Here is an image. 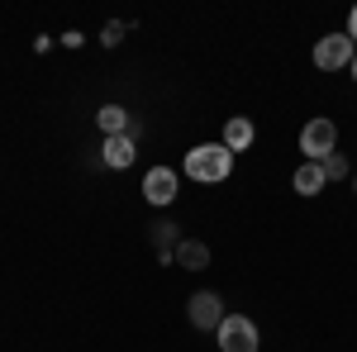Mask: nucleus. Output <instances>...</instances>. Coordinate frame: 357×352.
<instances>
[{"label":"nucleus","mask_w":357,"mask_h":352,"mask_svg":"<svg viewBox=\"0 0 357 352\" xmlns=\"http://www.w3.org/2000/svg\"><path fill=\"white\" fill-rule=\"evenodd\" d=\"M134 158H138V148H134V138H129V134H114V138H105V143H100V162L110 167V171L134 167Z\"/></svg>","instance_id":"obj_7"},{"label":"nucleus","mask_w":357,"mask_h":352,"mask_svg":"<svg viewBox=\"0 0 357 352\" xmlns=\"http://www.w3.org/2000/svg\"><path fill=\"white\" fill-rule=\"evenodd\" d=\"M215 338H220V352H257L262 348L257 324H252L248 314H224V324L215 328Z\"/></svg>","instance_id":"obj_2"},{"label":"nucleus","mask_w":357,"mask_h":352,"mask_svg":"<svg viewBox=\"0 0 357 352\" xmlns=\"http://www.w3.org/2000/svg\"><path fill=\"white\" fill-rule=\"evenodd\" d=\"M172 262H176V267H186V271H200V267H210V247L200 243V238H181Z\"/></svg>","instance_id":"obj_9"},{"label":"nucleus","mask_w":357,"mask_h":352,"mask_svg":"<svg viewBox=\"0 0 357 352\" xmlns=\"http://www.w3.org/2000/svg\"><path fill=\"white\" fill-rule=\"evenodd\" d=\"M148 238H153V247H158V257H162V262L176 257V243H181L176 224H153V229H148Z\"/></svg>","instance_id":"obj_11"},{"label":"nucleus","mask_w":357,"mask_h":352,"mask_svg":"<svg viewBox=\"0 0 357 352\" xmlns=\"http://www.w3.org/2000/svg\"><path fill=\"white\" fill-rule=\"evenodd\" d=\"M291 186H296V195H319V190L329 186V181H324V167L319 162H301L296 176H291Z\"/></svg>","instance_id":"obj_10"},{"label":"nucleus","mask_w":357,"mask_h":352,"mask_svg":"<svg viewBox=\"0 0 357 352\" xmlns=\"http://www.w3.org/2000/svg\"><path fill=\"white\" fill-rule=\"evenodd\" d=\"M96 124L105 129V138H114V134H129V109H124V105H100Z\"/></svg>","instance_id":"obj_12"},{"label":"nucleus","mask_w":357,"mask_h":352,"mask_svg":"<svg viewBox=\"0 0 357 352\" xmlns=\"http://www.w3.org/2000/svg\"><path fill=\"white\" fill-rule=\"evenodd\" d=\"M348 38L357 43V5H353V15H348Z\"/></svg>","instance_id":"obj_15"},{"label":"nucleus","mask_w":357,"mask_h":352,"mask_svg":"<svg viewBox=\"0 0 357 352\" xmlns=\"http://www.w3.org/2000/svg\"><path fill=\"white\" fill-rule=\"evenodd\" d=\"M100 43H105V48H119V43H124V24H119V20H110V24L100 29Z\"/></svg>","instance_id":"obj_14"},{"label":"nucleus","mask_w":357,"mask_h":352,"mask_svg":"<svg viewBox=\"0 0 357 352\" xmlns=\"http://www.w3.org/2000/svg\"><path fill=\"white\" fill-rule=\"evenodd\" d=\"M324 181H348V158H338V153H333V158H324Z\"/></svg>","instance_id":"obj_13"},{"label":"nucleus","mask_w":357,"mask_h":352,"mask_svg":"<svg viewBox=\"0 0 357 352\" xmlns=\"http://www.w3.org/2000/svg\"><path fill=\"white\" fill-rule=\"evenodd\" d=\"M186 319H191L200 333H205V328H220L224 324V300L215 296V291H195V296L186 300Z\"/></svg>","instance_id":"obj_5"},{"label":"nucleus","mask_w":357,"mask_h":352,"mask_svg":"<svg viewBox=\"0 0 357 352\" xmlns=\"http://www.w3.org/2000/svg\"><path fill=\"white\" fill-rule=\"evenodd\" d=\"M143 200L158 205V210L172 205V200H176V171H172V167H153V171L143 176Z\"/></svg>","instance_id":"obj_6"},{"label":"nucleus","mask_w":357,"mask_h":352,"mask_svg":"<svg viewBox=\"0 0 357 352\" xmlns=\"http://www.w3.org/2000/svg\"><path fill=\"white\" fill-rule=\"evenodd\" d=\"M357 57V43L348 33H324L319 43H314V67L319 72H338V67H353Z\"/></svg>","instance_id":"obj_4"},{"label":"nucleus","mask_w":357,"mask_h":352,"mask_svg":"<svg viewBox=\"0 0 357 352\" xmlns=\"http://www.w3.org/2000/svg\"><path fill=\"white\" fill-rule=\"evenodd\" d=\"M353 190H357V176H353Z\"/></svg>","instance_id":"obj_17"},{"label":"nucleus","mask_w":357,"mask_h":352,"mask_svg":"<svg viewBox=\"0 0 357 352\" xmlns=\"http://www.w3.org/2000/svg\"><path fill=\"white\" fill-rule=\"evenodd\" d=\"M234 171V153L224 148V143H195L191 153H186V176L191 181H224Z\"/></svg>","instance_id":"obj_1"},{"label":"nucleus","mask_w":357,"mask_h":352,"mask_svg":"<svg viewBox=\"0 0 357 352\" xmlns=\"http://www.w3.org/2000/svg\"><path fill=\"white\" fill-rule=\"evenodd\" d=\"M252 138H257V129H252V119H243V114L224 124V148H229V153H248Z\"/></svg>","instance_id":"obj_8"},{"label":"nucleus","mask_w":357,"mask_h":352,"mask_svg":"<svg viewBox=\"0 0 357 352\" xmlns=\"http://www.w3.org/2000/svg\"><path fill=\"white\" fill-rule=\"evenodd\" d=\"M353 77H357V57H353Z\"/></svg>","instance_id":"obj_16"},{"label":"nucleus","mask_w":357,"mask_h":352,"mask_svg":"<svg viewBox=\"0 0 357 352\" xmlns=\"http://www.w3.org/2000/svg\"><path fill=\"white\" fill-rule=\"evenodd\" d=\"M333 148H338V124H333V119H310L301 129L305 162H324V158H333Z\"/></svg>","instance_id":"obj_3"}]
</instances>
